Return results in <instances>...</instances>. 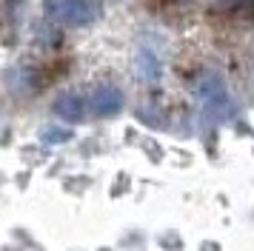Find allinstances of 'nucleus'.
Returning a JSON list of instances; mask_svg holds the SVG:
<instances>
[{"instance_id":"obj_4","label":"nucleus","mask_w":254,"mask_h":251,"mask_svg":"<svg viewBox=\"0 0 254 251\" xmlns=\"http://www.w3.org/2000/svg\"><path fill=\"white\" fill-rule=\"evenodd\" d=\"M86 109H89L86 100H83L80 94H74V91H63L58 100L52 103V112L58 114L63 123H71V126L86 120Z\"/></svg>"},{"instance_id":"obj_6","label":"nucleus","mask_w":254,"mask_h":251,"mask_svg":"<svg viewBox=\"0 0 254 251\" xmlns=\"http://www.w3.org/2000/svg\"><path fill=\"white\" fill-rule=\"evenodd\" d=\"M214 9L226 11L231 17H252L254 0H214Z\"/></svg>"},{"instance_id":"obj_7","label":"nucleus","mask_w":254,"mask_h":251,"mask_svg":"<svg viewBox=\"0 0 254 251\" xmlns=\"http://www.w3.org/2000/svg\"><path fill=\"white\" fill-rule=\"evenodd\" d=\"M137 71H140V77L157 80V77H160V63H157L149 52H143V55H140V63H137Z\"/></svg>"},{"instance_id":"obj_8","label":"nucleus","mask_w":254,"mask_h":251,"mask_svg":"<svg viewBox=\"0 0 254 251\" xmlns=\"http://www.w3.org/2000/svg\"><path fill=\"white\" fill-rule=\"evenodd\" d=\"M43 140H46V143H66V140H71V131H63V128H49L46 134H43Z\"/></svg>"},{"instance_id":"obj_2","label":"nucleus","mask_w":254,"mask_h":251,"mask_svg":"<svg viewBox=\"0 0 254 251\" xmlns=\"http://www.w3.org/2000/svg\"><path fill=\"white\" fill-rule=\"evenodd\" d=\"M197 94L211 114H226L231 109V100H229V91H226V83L217 77V74H203L200 83H197Z\"/></svg>"},{"instance_id":"obj_5","label":"nucleus","mask_w":254,"mask_h":251,"mask_svg":"<svg viewBox=\"0 0 254 251\" xmlns=\"http://www.w3.org/2000/svg\"><path fill=\"white\" fill-rule=\"evenodd\" d=\"M40 83H43V77H40V71L32 68V66H20V68L12 71V86L17 91H37Z\"/></svg>"},{"instance_id":"obj_1","label":"nucleus","mask_w":254,"mask_h":251,"mask_svg":"<svg viewBox=\"0 0 254 251\" xmlns=\"http://www.w3.org/2000/svg\"><path fill=\"white\" fill-rule=\"evenodd\" d=\"M43 9L52 20L63 26H89L100 17V3L94 0H46Z\"/></svg>"},{"instance_id":"obj_3","label":"nucleus","mask_w":254,"mask_h":251,"mask_svg":"<svg viewBox=\"0 0 254 251\" xmlns=\"http://www.w3.org/2000/svg\"><path fill=\"white\" fill-rule=\"evenodd\" d=\"M89 109L97 117H115L120 109H123V91L117 86H97L92 91V100H89Z\"/></svg>"}]
</instances>
